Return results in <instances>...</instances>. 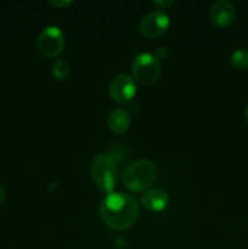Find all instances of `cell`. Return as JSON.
Masks as SVG:
<instances>
[{
	"label": "cell",
	"instance_id": "obj_1",
	"mask_svg": "<svg viewBox=\"0 0 248 249\" xmlns=\"http://www.w3.org/2000/svg\"><path fill=\"white\" fill-rule=\"evenodd\" d=\"M100 216L106 225L114 230L130 228L140 215L138 199L130 194L111 192L100 204Z\"/></svg>",
	"mask_w": 248,
	"mask_h": 249
},
{
	"label": "cell",
	"instance_id": "obj_2",
	"mask_svg": "<svg viewBox=\"0 0 248 249\" xmlns=\"http://www.w3.org/2000/svg\"><path fill=\"white\" fill-rule=\"evenodd\" d=\"M157 177L156 165L148 160H138L124 169L123 182L129 190L140 192L150 187Z\"/></svg>",
	"mask_w": 248,
	"mask_h": 249
},
{
	"label": "cell",
	"instance_id": "obj_3",
	"mask_svg": "<svg viewBox=\"0 0 248 249\" xmlns=\"http://www.w3.org/2000/svg\"><path fill=\"white\" fill-rule=\"evenodd\" d=\"M91 175L95 184L101 191L111 194L116 189L118 182V173H117L114 160L108 155L99 153L92 158Z\"/></svg>",
	"mask_w": 248,
	"mask_h": 249
},
{
	"label": "cell",
	"instance_id": "obj_4",
	"mask_svg": "<svg viewBox=\"0 0 248 249\" xmlns=\"http://www.w3.org/2000/svg\"><path fill=\"white\" fill-rule=\"evenodd\" d=\"M134 78L142 85H152L162 74L160 62L153 53H140L134 57L131 63Z\"/></svg>",
	"mask_w": 248,
	"mask_h": 249
},
{
	"label": "cell",
	"instance_id": "obj_5",
	"mask_svg": "<svg viewBox=\"0 0 248 249\" xmlns=\"http://www.w3.org/2000/svg\"><path fill=\"white\" fill-rule=\"evenodd\" d=\"M66 44L65 34L57 26H48L40 32L36 39L39 51L46 57L60 55Z\"/></svg>",
	"mask_w": 248,
	"mask_h": 249
},
{
	"label": "cell",
	"instance_id": "obj_6",
	"mask_svg": "<svg viewBox=\"0 0 248 249\" xmlns=\"http://www.w3.org/2000/svg\"><path fill=\"white\" fill-rule=\"evenodd\" d=\"M169 24V16L164 11L155 10V11H148L147 14L143 15L139 24V29L143 36L153 39L163 36L167 32Z\"/></svg>",
	"mask_w": 248,
	"mask_h": 249
},
{
	"label": "cell",
	"instance_id": "obj_7",
	"mask_svg": "<svg viewBox=\"0 0 248 249\" xmlns=\"http://www.w3.org/2000/svg\"><path fill=\"white\" fill-rule=\"evenodd\" d=\"M108 92L112 99L118 104H126L136 94V83L130 75L119 73L112 78L108 87Z\"/></svg>",
	"mask_w": 248,
	"mask_h": 249
},
{
	"label": "cell",
	"instance_id": "obj_8",
	"mask_svg": "<svg viewBox=\"0 0 248 249\" xmlns=\"http://www.w3.org/2000/svg\"><path fill=\"white\" fill-rule=\"evenodd\" d=\"M209 17L218 27H228L235 21V6L229 0H216L209 9Z\"/></svg>",
	"mask_w": 248,
	"mask_h": 249
},
{
	"label": "cell",
	"instance_id": "obj_9",
	"mask_svg": "<svg viewBox=\"0 0 248 249\" xmlns=\"http://www.w3.org/2000/svg\"><path fill=\"white\" fill-rule=\"evenodd\" d=\"M169 198L167 192L160 189H151L143 192L141 204L150 212H159L167 207Z\"/></svg>",
	"mask_w": 248,
	"mask_h": 249
},
{
	"label": "cell",
	"instance_id": "obj_10",
	"mask_svg": "<svg viewBox=\"0 0 248 249\" xmlns=\"http://www.w3.org/2000/svg\"><path fill=\"white\" fill-rule=\"evenodd\" d=\"M107 125L114 134H122L130 125V116L124 108H116L108 114Z\"/></svg>",
	"mask_w": 248,
	"mask_h": 249
},
{
	"label": "cell",
	"instance_id": "obj_11",
	"mask_svg": "<svg viewBox=\"0 0 248 249\" xmlns=\"http://www.w3.org/2000/svg\"><path fill=\"white\" fill-rule=\"evenodd\" d=\"M230 61L236 70H246L248 68V50L237 49L231 53Z\"/></svg>",
	"mask_w": 248,
	"mask_h": 249
},
{
	"label": "cell",
	"instance_id": "obj_12",
	"mask_svg": "<svg viewBox=\"0 0 248 249\" xmlns=\"http://www.w3.org/2000/svg\"><path fill=\"white\" fill-rule=\"evenodd\" d=\"M71 68L66 60H57L53 66V75L58 80L67 79L70 75Z\"/></svg>",
	"mask_w": 248,
	"mask_h": 249
},
{
	"label": "cell",
	"instance_id": "obj_13",
	"mask_svg": "<svg viewBox=\"0 0 248 249\" xmlns=\"http://www.w3.org/2000/svg\"><path fill=\"white\" fill-rule=\"evenodd\" d=\"M167 56H168V50H167V48H165V46H158V48H156L155 57L157 58L158 61L164 60Z\"/></svg>",
	"mask_w": 248,
	"mask_h": 249
},
{
	"label": "cell",
	"instance_id": "obj_14",
	"mask_svg": "<svg viewBox=\"0 0 248 249\" xmlns=\"http://www.w3.org/2000/svg\"><path fill=\"white\" fill-rule=\"evenodd\" d=\"M72 0H49V4L56 7H67L72 4Z\"/></svg>",
	"mask_w": 248,
	"mask_h": 249
},
{
	"label": "cell",
	"instance_id": "obj_15",
	"mask_svg": "<svg viewBox=\"0 0 248 249\" xmlns=\"http://www.w3.org/2000/svg\"><path fill=\"white\" fill-rule=\"evenodd\" d=\"M153 4L157 5V6H159V7H163V9H165V7L170 6V5L173 4V0H156V1H153Z\"/></svg>",
	"mask_w": 248,
	"mask_h": 249
},
{
	"label": "cell",
	"instance_id": "obj_16",
	"mask_svg": "<svg viewBox=\"0 0 248 249\" xmlns=\"http://www.w3.org/2000/svg\"><path fill=\"white\" fill-rule=\"evenodd\" d=\"M4 199H5V190H4V187L0 185V204L4 202Z\"/></svg>",
	"mask_w": 248,
	"mask_h": 249
},
{
	"label": "cell",
	"instance_id": "obj_17",
	"mask_svg": "<svg viewBox=\"0 0 248 249\" xmlns=\"http://www.w3.org/2000/svg\"><path fill=\"white\" fill-rule=\"evenodd\" d=\"M245 117L247 118V121H248V105L246 106V108H245Z\"/></svg>",
	"mask_w": 248,
	"mask_h": 249
}]
</instances>
